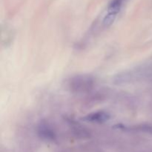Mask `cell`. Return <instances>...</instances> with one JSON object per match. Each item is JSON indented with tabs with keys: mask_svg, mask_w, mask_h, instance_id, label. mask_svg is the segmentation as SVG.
<instances>
[{
	"mask_svg": "<svg viewBox=\"0 0 152 152\" xmlns=\"http://www.w3.org/2000/svg\"><path fill=\"white\" fill-rule=\"evenodd\" d=\"M94 80L87 75H79L74 77L70 83V88L75 93H84L93 88Z\"/></svg>",
	"mask_w": 152,
	"mask_h": 152,
	"instance_id": "obj_1",
	"label": "cell"
},
{
	"mask_svg": "<svg viewBox=\"0 0 152 152\" xmlns=\"http://www.w3.org/2000/svg\"><path fill=\"white\" fill-rule=\"evenodd\" d=\"M38 133L42 139L46 140L52 141L55 139L54 132L47 123H40L38 127Z\"/></svg>",
	"mask_w": 152,
	"mask_h": 152,
	"instance_id": "obj_2",
	"label": "cell"
},
{
	"mask_svg": "<svg viewBox=\"0 0 152 152\" xmlns=\"http://www.w3.org/2000/svg\"><path fill=\"white\" fill-rule=\"evenodd\" d=\"M108 119H109L108 114H107L106 112H104V111H99V112L89 114L87 117H85L84 120L90 122H96V123H104L106 120H108Z\"/></svg>",
	"mask_w": 152,
	"mask_h": 152,
	"instance_id": "obj_3",
	"label": "cell"
},
{
	"mask_svg": "<svg viewBox=\"0 0 152 152\" xmlns=\"http://www.w3.org/2000/svg\"><path fill=\"white\" fill-rule=\"evenodd\" d=\"M125 0H111L108 5V10L109 13H113L117 14L120 10Z\"/></svg>",
	"mask_w": 152,
	"mask_h": 152,
	"instance_id": "obj_4",
	"label": "cell"
},
{
	"mask_svg": "<svg viewBox=\"0 0 152 152\" xmlns=\"http://www.w3.org/2000/svg\"><path fill=\"white\" fill-rule=\"evenodd\" d=\"M116 15L115 13H109L108 12V14L105 16L103 19V25H105V27H108L114 22L115 20V18H116Z\"/></svg>",
	"mask_w": 152,
	"mask_h": 152,
	"instance_id": "obj_5",
	"label": "cell"
}]
</instances>
